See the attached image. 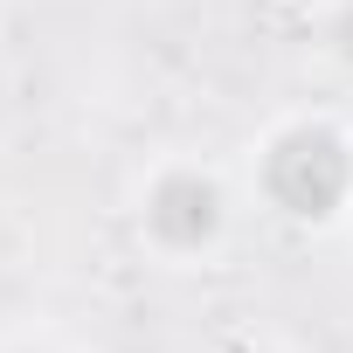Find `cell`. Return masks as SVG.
Wrapping results in <instances>:
<instances>
[{
    "mask_svg": "<svg viewBox=\"0 0 353 353\" xmlns=\"http://www.w3.org/2000/svg\"><path fill=\"white\" fill-rule=\"evenodd\" d=\"M263 181H270L277 208H291V215H332L339 194H346V181H353V166H346V145L332 132H291L270 152Z\"/></svg>",
    "mask_w": 353,
    "mask_h": 353,
    "instance_id": "obj_1",
    "label": "cell"
},
{
    "mask_svg": "<svg viewBox=\"0 0 353 353\" xmlns=\"http://www.w3.org/2000/svg\"><path fill=\"white\" fill-rule=\"evenodd\" d=\"M145 222H152V236H159V243L194 250V243H208V236H215L222 201H215V188L201 181V173H173V181H159V188H152Z\"/></svg>",
    "mask_w": 353,
    "mask_h": 353,
    "instance_id": "obj_2",
    "label": "cell"
},
{
    "mask_svg": "<svg viewBox=\"0 0 353 353\" xmlns=\"http://www.w3.org/2000/svg\"><path fill=\"white\" fill-rule=\"evenodd\" d=\"M339 56H346V63H353V8H346V14H339Z\"/></svg>",
    "mask_w": 353,
    "mask_h": 353,
    "instance_id": "obj_3",
    "label": "cell"
}]
</instances>
